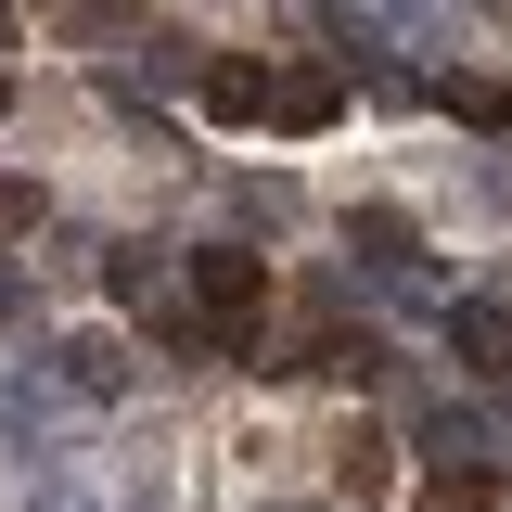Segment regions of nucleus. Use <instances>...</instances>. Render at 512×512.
I'll list each match as a JSON object with an SVG mask.
<instances>
[{"mask_svg":"<svg viewBox=\"0 0 512 512\" xmlns=\"http://www.w3.org/2000/svg\"><path fill=\"white\" fill-rule=\"evenodd\" d=\"M0 52H13V13H0Z\"/></svg>","mask_w":512,"mask_h":512,"instance_id":"f8f14e48","label":"nucleus"},{"mask_svg":"<svg viewBox=\"0 0 512 512\" xmlns=\"http://www.w3.org/2000/svg\"><path fill=\"white\" fill-rule=\"evenodd\" d=\"M0 436H26V397H0Z\"/></svg>","mask_w":512,"mask_h":512,"instance_id":"9d476101","label":"nucleus"},{"mask_svg":"<svg viewBox=\"0 0 512 512\" xmlns=\"http://www.w3.org/2000/svg\"><path fill=\"white\" fill-rule=\"evenodd\" d=\"M333 103H346V90H333V64H295V77H269V116H282V128H333Z\"/></svg>","mask_w":512,"mask_h":512,"instance_id":"20e7f679","label":"nucleus"},{"mask_svg":"<svg viewBox=\"0 0 512 512\" xmlns=\"http://www.w3.org/2000/svg\"><path fill=\"white\" fill-rule=\"evenodd\" d=\"M13 308H26V282H13V269H0V320H13Z\"/></svg>","mask_w":512,"mask_h":512,"instance_id":"9b49d317","label":"nucleus"},{"mask_svg":"<svg viewBox=\"0 0 512 512\" xmlns=\"http://www.w3.org/2000/svg\"><path fill=\"white\" fill-rule=\"evenodd\" d=\"M52 384H64V397H90V410H116L128 384H141V359H128V333L90 320V333H64V346H52Z\"/></svg>","mask_w":512,"mask_h":512,"instance_id":"f03ea898","label":"nucleus"},{"mask_svg":"<svg viewBox=\"0 0 512 512\" xmlns=\"http://www.w3.org/2000/svg\"><path fill=\"white\" fill-rule=\"evenodd\" d=\"M359 269L397 282V295H423V231H410L397 205H372V218H359Z\"/></svg>","mask_w":512,"mask_h":512,"instance_id":"7ed1b4c3","label":"nucleus"},{"mask_svg":"<svg viewBox=\"0 0 512 512\" xmlns=\"http://www.w3.org/2000/svg\"><path fill=\"white\" fill-rule=\"evenodd\" d=\"M256 308H269V256H244V244L192 256V333H244Z\"/></svg>","mask_w":512,"mask_h":512,"instance_id":"f257e3e1","label":"nucleus"},{"mask_svg":"<svg viewBox=\"0 0 512 512\" xmlns=\"http://www.w3.org/2000/svg\"><path fill=\"white\" fill-rule=\"evenodd\" d=\"M397 13H423V0H397Z\"/></svg>","mask_w":512,"mask_h":512,"instance_id":"ddd939ff","label":"nucleus"},{"mask_svg":"<svg viewBox=\"0 0 512 512\" xmlns=\"http://www.w3.org/2000/svg\"><path fill=\"white\" fill-rule=\"evenodd\" d=\"M448 346L474 372H512V308H448Z\"/></svg>","mask_w":512,"mask_h":512,"instance_id":"39448f33","label":"nucleus"},{"mask_svg":"<svg viewBox=\"0 0 512 512\" xmlns=\"http://www.w3.org/2000/svg\"><path fill=\"white\" fill-rule=\"evenodd\" d=\"M333 474H346V487H359V500H372L384 474H397V448H384V436H346V461H333Z\"/></svg>","mask_w":512,"mask_h":512,"instance_id":"6e6552de","label":"nucleus"},{"mask_svg":"<svg viewBox=\"0 0 512 512\" xmlns=\"http://www.w3.org/2000/svg\"><path fill=\"white\" fill-rule=\"evenodd\" d=\"M436 103H448L461 128H500V116H512V90H500V77H436Z\"/></svg>","mask_w":512,"mask_h":512,"instance_id":"0eeeda50","label":"nucleus"},{"mask_svg":"<svg viewBox=\"0 0 512 512\" xmlns=\"http://www.w3.org/2000/svg\"><path fill=\"white\" fill-rule=\"evenodd\" d=\"M205 116H269V64H205Z\"/></svg>","mask_w":512,"mask_h":512,"instance_id":"423d86ee","label":"nucleus"},{"mask_svg":"<svg viewBox=\"0 0 512 512\" xmlns=\"http://www.w3.org/2000/svg\"><path fill=\"white\" fill-rule=\"evenodd\" d=\"M0 231H39V192L26 180H0Z\"/></svg>","mask_w":512,"mask_h":512,"instance_id":"1a4fd4ad","label":"nucleus"}]
</instances>
